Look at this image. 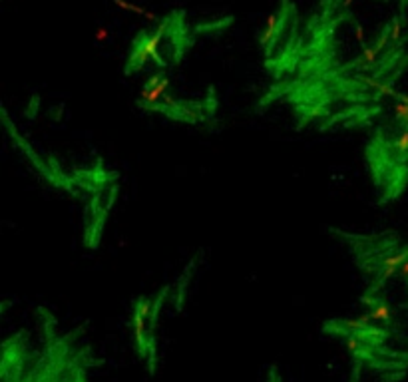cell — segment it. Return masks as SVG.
Returning <instances> with one entry per match:
<instances>
[{
	"label": "cell",
	"mask_w": 408,
	"mask_h": 382,
	"mask_svg": "<svg viewBox=\"0 0 408 382\" xmlns=\"http://www.w3.org/2000/svg\"><path fill=\"white\" fill-rule=\"evenodd\" d=\"M347 348H349L351 352H358V348H360L358 336H354V334H347Z\"/></svg>",
	"instance_id": "14"
},
{
	"label": "cell",
	"mask_w": 408,
	"mask_h": 382,
	"mask_svg": "<svg viewBox=\"0 0 408 382\" xmlns=\"http://www.w3.org/2000/svg\"><path fill=\"white\" fill-rule=\"evenodd\" d=\"M118 8H122V10H126V12H131V14H135V16H144L146 20L149 22H157V16L148 10V8H144V6H140V4H133V2H128V0H111Z\"/></svg>",
	"instance_id": "6"
},
{
	"label": "cell",
	"mask_w": 408,
	"mask_h": 382,
	"mask_svg": "<svg viewBox=\"0 0 408 382\" xmlns=\"http://www.w3.org/2000/svg\"><path fill=\"white\" fill-rule=\"evenodd\" d=\"M146 319L148 314H144L142 310L135 309V314H133V332H135V343H138V348L140 350H146Z\"/></svg>",
	"instance_id": "7"
},
{
	"label": "cell",
	"mask_w": 408,
	"mask_h": 382,
	"mask_svg": "<svg viewBox=\"0 0 408 382\" xmlns=\"http://www.w3.org/2000/svg\"><path fill=\"white\" fill-rule=\"evenodd\" d=\"M394 118L398 124H402V127H408V96L406 94H398L396 102H394Z\"/></svg>",
	"instance_id": "9"
},
{
	"label": "cell",
	"mask_w": 408,
	"mask_h": 382,
	"mask_svg": "<svg viewBox=\"0 0 408 382\" xmlns=\"http://www.w3.org/2000/svg\"><path fill=\"white\" fill-rule=\"evenodd\" d=\"M356 0H343V8H351Z\"/></svg>",
	"instance_id": "16"
},
{
	"label": "cell",
	"mask_w": 408,
	"mask_h": 382,
	"mask_svg": "<svg viewBox=\"0 0 408 382\" xmlns=\"http://www.w3.org/2000/svg\"><path fill=\"white\" fill-rule=\"evenodd\" d=\"M387 40H390L389 32H384L382 36H378V40H376L372 46H365V48H362V54H360V58H358L360 68H372V64L376 62L378 52H380V48L387 44Z\"/></svg>",
	"instance_id": "5"
},
{
	"label": "cell",
	"mask_w": 408,
	"mask_h": 382,
	"mask_svg": "<svg viewBox=\"0 0 408 382\" xmlns=\"http://www.w3.org/2000/svg\"><path fill=\"white\" fill-rule=\"evenodd\" d=\"M406 281H408V279H406Z\"/></svg>",
	"instance_id": "17"
},
{
	"label": "cell",
	"mask_w": 408,
	"mask_h": 382,
	"mask_svg": "<svg viewBox=\"0 0 408 382\" xmlns=\"http://www.w3.org/2000/svg\"><path fill=\"white\" fill-rule=\"evenodd\" d=\"M110 40V30L106 28V26H100L98 30H96V42L98 44H106Z\"/></svg>",
	"instance_id": "13"
},
{
	"label": "cell",
	"mask_w": 408,
	"mask_h": 382,
	"mask_svg": "<svg viewBox=\"0 0 408 382\" xmlns=\"http://www.w3.org/2000/svg\"><path fill=\"white\" fill-rule=\"evenodd\" d=\"M387 32H389V38L392 40V42H398L400 36H402V20H398V18L392 20Z\"/></svg>",
	"instance_id": "11"
},
{
	"label": "cell",
	"mask_w": 408,
	"mask_h": 382,
	"mask_svg": "<svg viewBox=\"0 0 408 382\" xmlns=\"http://www.w3.org/2000/svg\"><path fill=\"white\" fill-rule=\"evenodd\" d=\"M167 88H169V80L164 74H155L153 78H149L148 86L140 94V104L148 109H155V106H160V102L166 98Z\"/></svg>",
	"instance_id": "2"
},
{
	"label": "cell",
	"mask_w": 408,
	"mask_h": 382,
	"mask_svg": "<svg viewBox=\"0 0 408 382\" xmlns=\"http://www.w3.org/2000/svg\"><path fill=\"white\" fill-rule=\"evenodd\" d=\"M404 261H408V247L398 249V251L390 253L389 257H384V261L380 265V281L384 283V281H389L390 277H394V275L400 271V267H402Z\"/></svg>",
	"instance_id": "3"
},
{
	"label": "cell",
	"mask_w": 408,
	"mask_h": 382,
	"mask_svg": "<svg viewBox=\"0 0 408 382\" xmlns=\"http://www.w3.org/2000/svg\"><path fill=\"white\" fill-rule=\"evenodd\" d=\"M394 147H396L400 153H408V127H402V131L396 136Z\"/></svg>",
	"instance_id": "12"
},
{
	"label": "cell",
	"mask_w": 408,
	"mask_h": 382,
	"mask_svg": "<svg viewBox=\"0 0 408 382\" xmlns=\"http://www.w3.org/2000/svg\"><path fill=\"white\" fill-rule=\"evenodd\" d=\"M167 24H169V20H164V22L160 24L157 32H153V36H146V34L142 32V36L133 42V52H131V56H130V66L126 68V72H131L133 68H140V66L148 60L149 56L155 58V62H157L160 66H164V62H162V58H160V50H157V48H160L162 38L166 36Z\"/></svg>",
	"instance_id": "1"
},
{
	"label": "cell",
	"mask_w": 408,
	"mask_h": 382,
	"mask_svg": "<svg viewBox=\"0 0 408 382\" xmlns=\"http://www.w3.org/2000/svg\"><path fill=\"white\" fill-rule=\"evenodd\" d=\"M371 319L374 321V323H378V325H389L390 319H392L390 307L384 303V301H372Z\"/></svg>",
	"instance_id": "8"
},
{
	"label": "cell",
	"mask_w": 408,
	"mask_h": 382,
	"mask_svg": "<svg viewBox=\"0 0 408 382\" xmlns=\"http://www.w3.org/2000/svg\"><path fill=\"white\" fill-rule=\"evenodd\" d=\"M356 38H358L360 42H365V30H362L360 26H356Z\"/></svg>",
	"instance_id": "15"
},
{
	"label": "cell",
	"mask_w": 408,
	"mask_h": 382,
	"mask_svg": "<svg viewBox=\"0 0 408 382\" xmlns=\"http://www.w3.org/2000/svg\"><path fill=\"white\" fill-rule=\"evenodd\" d=\"M279 30H281V12H273V14L267 16L265 28L261 32V46L263 48H271V44L279 36Z\"/></svg>",
	"instance_id": "4"
},
{
	"label": "cell",
	"mask_w": 408,
	"mask_h": 382,
	"mask_svg": "<svg viewBox=\"0 0 408 382\" xmlns=\"http://www.w3.org/2000/svg\"><path fill=\"white\" fill-rule=\"evenodd\" d=\"M371 314H362L358 319H349V321H343V327L349 328V330H362V328H369L371 325Z\"/></svg>",
	"instance_id": "10"
}]
</instances>
